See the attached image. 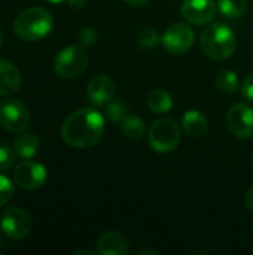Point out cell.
<instances>
[{
  "label": "cell",
  "mask_w": 253,
  "mask_h": 255,
  "mask_svg": "<svg viewBox=\"0 0 253 255\" xmlns=\"http://www.w3.org/2000/svg\"><path fill=\"white\" fill-rule=\"evenodd\" d=\"M0 229L7 238L13 241H22L31 233L33 220L27 211L13 206L3 212L0 218Z\"/></svg>",
  "instance_id": "obj_7"
},
{
  "label": "cell",
  "mask_w": 253,
  "mask_h": 255,
  "mask_svg": "<svg viewBox=\"0 0 253 255\" xmlns=\"http://www.w3.org/2000/svg\"><path fill=\"white\" fill-rule=\"evenodd\" d=\"M200 45L207 57L213 60H225L236 52L237 37L227 24L213 22L201 33Z\"/></svg>",
  "instance_id": "obj_3"
},
{
  "label": "cell",
  "mask_w": 253,
  "mask_h": 255,
  "mask_svg": "<svg viewBox=\"0 0 253 255\" xmlns=\"http://www.w3.org/2000/svg\"><path fill=\"white\" fill-rule=\"evenodd\" d=\"M125 3H128V4H131V6H143V4H146L149 0H124Z\"/></svg>",
  "instance_id": "obj_29"
},
{
  "label": "cell",
  "mask_w": 253,
  "mask_h": 255,
  "mask_svg": "<svg viewBox=\"0 0 253 255\" xmlns=\"http://www.w3.org/2000/svg\"><path fill=\"white\" fill-rule=\"evenodd\" d=\"M228 130L239 139L253 136V108L248 103H236L227 114Z\"/></svg>",
  "instance_id": "obj_10"
},
{
  "label": "cell",
  "mask_w": 253,
  "mask_h": 255,
  "mask_svg": "<svg viewBox=\"0 0 253 255\" xmlns=\"http://www.w3.org/2000/svg\"><path fill=\"white\" fill-rule=\"evenodd\" d=\"M16 154L13 151V146L7 143H0V170H9L15 166Z\"/></svg>",
  "instance_id": "obj_23"
},
{
  "label": "cell",
  "mask_w": 253,
  "mask_h": 255,
  "mask_svg": "<svg viewBox=\"0 0 253 255\" xmlns=\"http://www.w3.org/2000/svg\"><path fill=\"white\" fill-rule=\"evenodd\" d=\"M242 94L248 102H253V73L248 75L242 84Z\"/></svg>",
  "instance_id": "obj_26"
},
{
  "label": "cell",
  "mask_w": 253,
  "mask_h": 255,
  "mask_svg": "<svg viewBox=\"0 0 253 255\" xmlns=\"http://www.w3.org/2000/svg\"><path fill=\"white\" fill-rule=\"evenodd\" d=\"M182 128L189 137L200 139L209 133V120L203 112L197 109H189L182 117Z\"/></svg>",
  "instance_id": "obj_14"
},
{
  "label": "cell",
  "mask_w": 253,
  "mask_h": 255,
  "mask_svg": "<svg viewBox=\"0 0 253 255\" xmlns=\"http://www.w3.org/2000/svg\"><path fill=\"white\" fill-rule=\"evenodd\" d=\"M145 254H151V255H158L157 251H149V250H143V251H139L137 255H145Z\"/></svg>",
  "instance_id": "obj_31"
},
{
  "label": "cell",
  "mask_w": 253,
  "mask_h": 255,
  "mask_svg": "<svg viewBox=\"0 0 253 255\" xmlns=\"http://www.w3.org/2000/svg\"><path fill=\"white\" fill-rule=\"evenodd\" d=\"M148 108L154 114H167L173 108V99L164 88H155L148 96Z\"/></svg>",
  "instance_id": "obj_17"
},
{
  "label": "cell",
  "mask_w": 253,
  "mask_h": 255,
  "mask_svg": "<svg viewBox=\"0 0 253 255\" xmlns=\"http://www.w3.org/2000/svg\"><path fill=\"white\" fill-rule=\"evenodd\" d=\"M115 93H116V85L113 79L107 75L94 76L86 88L88 100L94 106H106L109 102L113 100Z\"/></svg>",
  "instance_id": "obj_12"
},
{
  "label": "cell",
  "mask_w": 253,
  "mask_h": 255,
  "mask_svg": "<svg viewBox=\"0 0 253 255\" xmlns=\"http://www.w3.org/2000/svg\"><path fill=\"white\" fill-rule=\"evenodd\" d=\"M104 133V118L92 108H82L70 114L61 127L63 140L73 148H91Z\"/></svg>",
  "instance_id": "obj_1"
},
{
  "label": "cell",
  "mask_w": 253,
  "mask_h": 255,
  "mask_svg": "<svg viewBox=\"0 0 253 255\" xmlns=\"http://www.w3.org/2000/svg\"><path fill=\"white\" fill-rule=\"evenodd\" d=\"M46 1L54 3V4H60V3H63V1H66V0H46Z\"/></svg>",
  "instance_id": "obj_32"
},
{
  "label": "cell",
  "mask_w": 253,
  "mask_h": 255,
  "mask_svg": "<svg viewBox=\"0 0 253 255\" xmlns=\"http://www.w3.org/2000/svg\"><path fill=\"white\" fill-rule=\"evenodd\" d=\"M1 40H3V36H1V31H0V46H1Z\"/></svg>",
  "instance_id": "obj_33"
},
{
  "label": "cell",
  "mask_w": 253,
  "mask_h": 255,
  "mask_svg": "<svg viewBox=\"0 0 253 255\" xmlns=\"http://www.w3.org/2000/svg\"><path fill=\"white\" fill-rule=\"evenodd\" d=\"M48 178L46 167L33 160H22L13 169V181L18 187L33 191L45 185Z\"/></svg>",
  "instance_id": "obj_8"
},
{
  "label": "cell",
  "mask_w": 253,
  "mask_h": 255,
  "mask_svg": "<svg viewBox=\"0 0 253 255\" xmlns=\"http://www.w3.org/2000/svg\"><path fill=\"white\" fill-rule=\"evenodd\" d=\"M67 3L73 9H84L86 6V0H67Z\"/></svg>",
  "instance_id": "obj_28"
},
{
  "label": "cell",
  "mask_w": 253,
  "mask_h": 255,
  "mask_svg": "<svg viewBox=\"0 0 253 255\" xmlns=\"http://www.w3.org/2000/svg\"><path fill=\"white\" fill-rule=\"evenodd\" d=\"M139 45L145 49H152L155 46H158V43L161 42V37L158 34V31L152 27H146V28H142L140 33H139Z\"/></svg>",
  "instance_id": "obj_22"
},
{
  "label": "cell",
  "mask_w": 253,
  "mask_h": 255,
  "mask_svg": "<svg viewBox=\"0 0 253 255\" xmlns=\"http://www.w3.org/2000/svg\"><path fill=\"white\" fill-rule=\"evenodd\" d=\"M148 140L155 152L169 154L180 143V127L171 118H158L148 130Z\"/></svg>",
  "instance_id": "obj_4"
},
{
  "label": "cell",
  "mask_w": 253,
  "mask_h": 255,
  "mask_svg": "<svg viewBox=\"0 0 253 255\" xmlns=\"http://www.w3.org/2000/svg\"><path fill=\"white\" fill-rule=\"evenodd\" d=\"M19 87H21L19 69L13 63L0 58V96H10L16 93Z\"/></svg>",
  "instance_id": "obj_15"
},
{
  "label": "cell",
  "mask_w": 253,
  "mask_h": 255,
  "mask_svg": "<svg viewBox=\"0 0 253 255\" xmlns=\"http://www.w3.org/2000/svg\"><path fill=\"white\" fill-rule=\"evenodd\" d=\"M216 87L227 94H233L239 90V78L233 70H221L215 79Z\"/></svg>",
  "instance_id": "obj_20"
},
{
  "label": "cell",
  "mask_w": 253,
  "mask_h": 255,
  "mask_svg": "<svg viewBox=\"0 0 253 255\" xmlns=\"http://www.w3.org/2000/svg\"><path fill=\"white\" fill-rule=\"evenodd\" d=\"M182 15L192 25L209 24L216 15V3L213 0H185Z\"/></svg>",
  "instance_id": "obj_11"
},
{
  "label": "cell",
  "mask_w": 253,
  "mask_h": 255,
  "mask_svg": "<svg viewBox=\"0 0 253 255\" xmlns=\"http://www.w3.org/2000/svg\"><path fill=\"white\" fill-rule=\"evenodd\" d=\"M39 148H40V140L33 133L21 134L13 143V151L16 157L21 160H31L39 152Z\"/></svg>",
  "instance_id": "obj_16"
},
{
  "label": "cell",
  "mask_w": 253,
  "mask_h": 255,
  "mask_svg": "<svg viewBox=\"0 0 253 255\" xmlns=\"http://www.w3.org/2000/svg\"><path fill=\"white\" fill-rule=\"evenodd\" d=\"M0 254H1V251H0Z\"/></svg>",
  "instance_id": "obj_34"
},
{
  "label": "cell",
  "mask_w": 253,
  "mask_h": 255,
  "mask_svg": "<svg viewBox=\"0 0 253 255\" xmlns=\"http://www.w3.org/2000/svg\"><path fill=\"white\" fill-rule=\"evenodd\" d=\"M31 121L27 105L18 99H6L0 103V126L12 134L22 133Z\"/></svg>",
  "instance_id": "obj_6"
},
{
  "label": "cell",
  "mask_w": 253,
  "mask_h": 255,
  "mask_svg": "<svg viewBox=\"0 0 253 255\" xmlns=\"http://www.w3.org/2000/svg\"><path fill=\"white\" fill-rule=\"evenodd\" d=\"M15 194V187L12 184V181L6 176L0 173V208H3Z\"/></svg>",
  "instance_id": "obj_24"
},
{
  "label": "cell",
  "mask_w": 253,
  "mask_h": 255,
  "mask_svg": "<svg viewBox=\"0 0 253 255\" xmlns=\"http://www.w3.org/2000/svg\"><path fill=\"white\" fill-rule=\"evenodd\" d=\"M97 42V31L92 27H85L82 28V31L79 33V45H82L84 48H89Z\"/></svg>",
  "instance_id": "obj_25"
},
{
  "label": "cell",
  "mask_w": 253,
  "mask_h": 255,
  "mask_svg": "<svg viewBox=\"0 0 253 255\" xmlns=\"http://www.w3.org/2000/svg\"><path fill=\"white\" fill-rule=\"evenodd\" d=\"M218 7L227 18H240L248 10V0H218Z\"/></svg>",
  "instance_id": "obj_18"
},
{
  "label": "cell",
  "mask_w": 253,
  "mask_h": 255,
  "mask_svg": "<svg viewBox=\"0 0 253 255\" xmlns=\"http://www.w3.org/2000/svg\"><path fill=\"white\" fill-rule=\"evenodd\" d=\"M54 28L51 12L40 6L27 7L13 21V33L24 42H37L46 37Z\"/></svg>",
  "instance_id": "obj_2"
},
{
  "label": "cell",
  "mask_w": 253,
  "mask_h": 255,
  "mask_svg": "<svg viewBox=\"0 0 253 255\" xmlns=\"http://www.w3.org/2000/svg\"><path fill=\"white\" fill-rule=\"evenodd\" d=\"M245 203H246V208L253 214V187L248 190V193L245 196Z\"/></svg>",
  "instance_id": "obj_27"
},
{
  "label": "cell",
  "mask_w": 253,
  "mask_h": 255,
  "mask_svg": "<svg viewBox=\"0 0 253 255\" xmlns=\"http://www.w3.org/2000/svg\"><path fill=\"white\" fill-rule=\"evenodd\" d=\"M145 121L137 115H130L122 121V131L128 139H140L145 134Z\"/></svg>",
  "instance_id": "obj_19"
},
{
  "label": "cell",
  "mask_w": 253,
  "mask_h": 255,
  "mask_svg": "<svg viewBox=\"0 0 253 255\" xmlns=\"http://www.w3.org/2000/svg\"><path fill=\"white\" fill-rule=\"evenodd\" d=\"M106 117L115 124L122 123L128 117V108L121 100H112L106 105Z\"/></svg>",
  "instance_id": "obj_21"
},
{
  "label": "cell",
  "mask_w": 253,
  "mask_h": 255,
  "mask_svg": "<svg viewBox=\"0 0 253 255\" xmlns=\"http://www.w3.org/2000/svg\"><path fill=\"white\" fill-rule=\"evenodd\" d=\"M95 247L100 255H127L130 253V244L127 238L118 232L103 233L98 238Z\"/></svg>",
  "instance_id": "obj_13"
},
{
  "label": "cell",
  "mask_w": 253,
  "mask_h": 255,
  "mask_svg": "<svg viewBox=\"0 0 253 255\" xmlns=\"http://www.w3.org/2000/svg\"><path fill=\"white\" fill-rule=\"evenodd\" d=\"M79 254L92 255V253H91V251H88V250H78V251H73V255H79Z\"/></svg>",
  "instance_id": "obj_30"
},
{
  "label": "cell",
  "mask_w": 253,
  "mask_h": 255,
  "mask_svg": "<svg viewBox=\"0 0 253 255\" xmlns=\"http://www.w3.org/2000/svg\"><path fill=\"white\" fill-rule=\"evenodd\" d=\"M88 66V52L82 45H70L61 49L54 60V72L63 79L81 76Z\"/></svg>",
  "instance_id": "obj_5"
},
{
  "label": "cell",
  "mask_w": 253,
  "mask_h": 255,
  "mask_svg": "<svg viewBox=\"0 0 253 255\" xmlns=\"http://www.w3.org/2000/svg\"><path fill=\"white\" fill-rule=\"evenodd\" d=\"M194 31L189 25L182 22H173L169 25L161 37L164 48L176 55L188 52L194 45Z\"/></svg>",
  "instance_id": "obj_9"
}]
</instances>
